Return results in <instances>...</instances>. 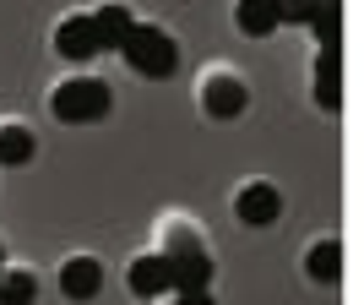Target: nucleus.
Masks as SVG:
<instances>
[{
  "instance_id": "20e7f679",
  "label": "nucleus",
  "mask_w": 364,
  "mask_h": 305,
  "mask_svg": "<svg viewBox=\"0 0 364 305\" xmlns=\"http://www.w3.org/2000/svg\"><path fill=\"white\" fill-rule=\"evenodd\" d=\"M55 49L65 61H92V55H104V33H98L92 16H65L55 28Z\"/></svg>"
},
{
  "instance_id": "9b49d317",
  "label": "nucleus",
  "mask_w": 364,
  "mask_h": 305,
  "mask_svg": "<svg viewBox=\"0 0 364 305\" xmlns=\"http://www.w3.org/2000/svg\"><path fill=\"white\" fill-rule=\"evenodd\" d=\"M304 273L316 278V284H332V278L343 273V245H337V240L310 245V257H304Z\"/></svg>"
},
{
  "instance_id": "f8f14e48",
  "label": "nucleus",
  "mask_w": 364,
  "mask_h": 305,
  "mask_svg": "<svg viewBox=\"0 0 364 305\" xmlns=\"http://www.w3.org/2000/svg\"><path fill=\"white\" fill-rule=\"evenodd\" d=\"M310 28L321 33V49L326 55H337V44H343V6L337 0H321V11H316V22Z\"/></svg>"
},
{
  "instance_id": "9d476101",
  "label": "nucleus",
  "mask_w": 364,
  "mask_h": 305,
  "mask_svg": "<svg viewBox=\"0 0 364 305\" xmlns=\"http://www.w3.org/2000/svg\"><path fill=\"white\" fill-rule=\"evenodd\" d=\"M38 300V278L28 267H0V305H33Z\"/></svg>"
},
{
  "instance_id": "f257e3e1",
  "label": "nucleus",
  "mask_w": 364,
  "mask_h": 305,
  "mask_svg": "<svg viewBox=\"0 0 364 305\" xmlns=\"http://www.w3.org/2000/svg\"><path fill=\"white\" fill-rule=\"evenodd\" d=\"M114 49L125 55V66H131L136 76H152V82L174 76V66H180L174 38H168L164 28H152V22H131V28H125V38H120Z\"/></svg>"
},
{
  "instance_id": "423d86ee",
  "label": "nucleus",
  "mask_w": 364,
  "mask_h": 305,
  "mask_svg": "<svg viewBox=\"0 0 364 305\" xmlns=\"http://www.w3.org/2000/svg\"><path fill=\"white\" fill-rule=\"evenodd\" d=\"M234 213H240V224H250V229H261V224H277V213H283V197H277V185H267V180H250L234 197Z\"/></svg>"
},
{
  "instance_id": "f03ea898",
  "label": "nucleus",
  "mask_w": 364,
  "mask_h": 305,
  "mask_svg": "<svg viewBox=\"0 0 364 305\" xmlns=\"http://www.w3.org/2000/svg\"><path fill=\"white\" fill-rule=\"evenodd\" d=\"M109 109H114V93H109V82H98V76H71V82H60V88L49 93V115L65 120V125L104 120Z\"/></svg>"
},
{
  "instance_id": "39448f33",
  "label": "nucleus",
  "mask_w": 364,
  "mask_h": 305,
  "mask_svg": "<svg viewBox=\"0 0 364 305\" xmlns=\"http://www.w3.org/2000/svg\"><path fill=\"white\" fill-rule=\"evenodd\" d=\"M125 284H131L136 300H158V294H168V289H174V278H168V257H164V251H141V257L131 262Z\"/></svg>"
},
{
  "instance_id": "0eeeda50",
  "label": "nucleus",
  "mask_w": 364,
  "mask_h": 305,
  "mask_svg": "<svg viewBox=\"0 0 364 305\" xmlns=\"http://www.w3.org/2000/svg\"><path fill=\"white\" fill-rule=\"evenodd\" d=\"M60 289L71 294V300H92V294L104 289V267H98L92 257H71L60 267Z\"/></svg>"
},
{
  "instance_id": "ddd939ff",
  "label": "nucleus",
  "mask_w": 364,
  "mask_h": 305,
  "mask_svg": "<svg viewBox=\"0 0 364 305\" xmlns=\"http://www.w3.org/2000/svg\"><path fill=\"white\" fill-rule=\"evenodd\" d=\"M316 98L326 109H337V98H343V76H337V55H326L321 49V61H316Z\"/></svg>"
},
{
  "instance_id": "6e6552de",
  "label": "nucleus",
  "mask_w": 364,
  "mask_h": 305,
  "mask_svg": "<svg viewBox=\"0 0 364 305\" xmlns=\"http://www.w3.org/2000/svg\"><path fill=\"white\" fill-rule=\"evenodd\" d=\"M234 16H240V33H250V38H267V33L283 28L272 0H240V6H234Z\"/></svg>"
},
{
  "instance_id": "7ed1b4c3",
  "label": "nucleus",
  "mask_w": 364,
  "mask_h": 305,
  "mask_svg": "<svg viewBox=\"0 0 364 305\" xmlns=\"http://www.w3.org/2000/svg\"><path fill=\"white\" fill-rule=\"evenodd\" d=\"M245 104H250V93H245V82L234 71H207L201 76V109H207L213 120H234V115H245Z\"/></svg>"
},
{
  "instance_id": "dca6fc26",
  "label": "nucleus",
  "mask_w": 364,
  "mask_h": 305,
  "mask_svg": "<svg viewBox=\"0 0 364 305\" xmlns=\"http://www.w3.org/2000/svg\"><path fill=\"white\" fill-rule=\"evenodd\" d=\"M174 305H213V300H207V289H180Z\"/></svg>"
},
{
  "instance_id": "2eb2a0df",
  "label": "nucleus",
  "mask_w": 364,
  "mask_h": 305,
  "mask_svg": "<svg viewBox=\"0 0 364 305\" xmlns=\"http://www.w3.org/2000/svg\"><path fill=\"white\" fill-rule=\"evenodd\" d=\"M277 6V22H316L321 0H272Z\"/></svg>"
},
{
  "instance_id": "4468645a",
  "label": "nucleus",
  "mask_w": 364,
  "mask_h": 305,
  "mask_svg": "<svg viewBox=\"0 0 364 305\" xmlns=\"http://www.w3.org/2000/svg\"><path fill=\"white\" fill-rule=\"evenodd\" d=\"M92 22H98V33H104V49H114V44L125 38V28H131V11L109 0V6H98V11H92Z\"/></svg>"
},
{
  "instance_id": "1a4fd4ad",
  "label": "nucleus",
  "mask_w": 364,
  "mask_h": 305,
  "mask_svg": "<svg viewBox=\"0 0 364 305\" xmlns=\"http://www.w3.org/2000/svg\"><path fill=\"white\" fill-rule=\"evenodd\" d=\"M33 158V131L22 120H0V164H28Z\"/></svg>"
},
{
  "instance_id": "f3484780",
  "label": "nucleus",
  "mask_w": 364,
  "mask_h": 305,
  "mask_svg": "<svg viewBox=\"0 0 364 305\" xmlns=\"http://www.w3.org/2000/svg\"><path fill=\"white\" fill-rule=\"evenodd\" d=\"M0 267H6V251H0Z\"/></svg>"
}]
</instances>
